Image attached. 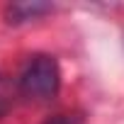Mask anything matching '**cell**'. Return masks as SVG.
I'll use <instances>...</instances> for the list:
<instances>
[{"label":"cell","mask_w":124,"mask_h":124,"mask_svg":"<svg viewBox=\"0 0 124 124\" xmlns=\"http://www.w3.org/2000/svg\"><path fill=\"white\" fill-rule=\"evenodd\" d=\"M58 83H61V73H58V63L51 56H34L27 68L20 76V90L24 97L44 102L51 100L58 93Z\"/></svg>","instance_id":"1"},{"label":"cell","mask_w":124,"mask_h":124,"mask_svg":"<svg viewBox=\"0 0 124 124\" xmlns=\"http://www.w3.org/2000/svg\"><path fill=\"white\" fill-rule=\"evenodd\" d=\"M46 10H51V5H44V3H15V5H10L8 8V22H24V20H32V17H37V15H41V12H46Z\"/></svg>","instance_id":"2"},{"label":"cell","mask_w":124,"mask_h":124,"mask_svg":"<svg viewBox=\"0 0 124 124\" xmlns=\"http://www.w3.org/2000/svg\"><path fill=\"white\" fill-rule=\"evenodd\" d=\"M12 97H15V90H12V85L0 76V117H5L8 112H10V107H12Z\"/></svg>","instance_id":"3"},{"label":"cell","mask_w":124,"mask_h":124,"mask_svg":"<svg viewBox=\"0 0 124 124\" xmlns=\"http://www.w3.org/2000/svg\"><path fill=\"white\" fill-rule=\"evenodd\" d=\"M44 124H78L73 117H66V114H56V117H51V119H46Z\"/></svg>","instance_id":"4"}]
</instances>
